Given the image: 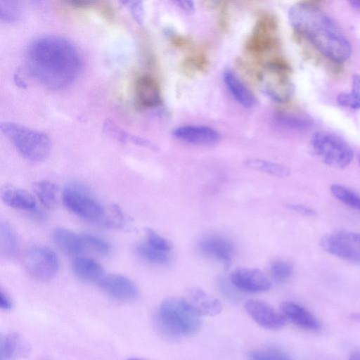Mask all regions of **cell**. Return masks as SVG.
Returning a JSON list of instances; mask_svg holds the SVG:
<instances>
[{
  "mask_svg": "<svg viewBox=\"0 0 360 360\" xmlns=\"http://www.w3.org/2000/svg\"><path fill=\"white\" fill-rule=\"evenodd\" d=\"M200 248L205 255L221 262L226 268L230 266L235 248L229 240L219 236H209L200 241Z\"/></svg>",
  "mask_w": 360,
  "mask_h": 360,
  "instance_id": "16",
  "label": "cell"
},
{
  "mask_svg": "<svg viewBox=\"0 0 360 360\" xmlns=\"http://www.w3.org/2000/svg\"><path fill=\"white\" fill-rule=\"evenodd\" d=\"M182 298L188 307L200 317L218 315L222 309L218 299L199 288H188Z\"/></svg>",
  "mask_w": 360,
  "mask_h": 360,
  "instance_id": "13",
  "label": "cell"
},
{
  "mask_svg": "<svg viewBox=\"0 0 360 360\" xmlns=\"http://www.w3.org/2000/svg\"><path fill=\"white\" fill-rule=\"evenodd\" d=\"M311 146L323 163L334 168H345L353 159L350 146L342 139L330 132H315L311 139Z\"/></svg>",
  "mask_w": 360,
  "mask_h": 360,
  "instance_id": "5",
  "label": "cell"
},
{
  "mask_svg": "<svg viewBox=\"0 0 360 360\" xmlns=\"http://www.w3.org/2000/svg\"><path fill=\"white\" fill-rule=\"evenodd\" d=\"M129 7L135 20L138 23H142L144 18V9L141 1L129 2Z\"/></svg>",
  "mask_w": 360,
  "mask_h": 360,
  "instance_id": "38",
  "label": "cell"
},
{
  "mask_svg": "<svg viewBox=\"0 0 360 360\" xmlns=\"http://www.w3.org/2000/svg\"><path fill=\"white\" fill-rule=\"evenodd\" d=\"M353 319L360 322V314H354L352 315Z\"/></svg>",
  "mask_w": 360,
  "mask_h": 360,
  "instance_id": "45",
  "label": "cell"
},
{
  "mask_svg": "<svg viewBox=\"0 0 360 360\" xmlns=\"http://www.w3.org/2000/svg\"><path fill=\"white\" fill-rule=\"evenodd\" d=\"M275 118L279 124L292 129L305 130L311 125L308 118L296 115L280 113Z\"/></svg>",
  "mask_w": 360,
  "mask_h": 360,
  "instance_id": "31",
  "label": "cell"
},
{
  "mask_svg": "<svg viewBox=\"0 0 360 360\" xmlns=\"http://www.w3.org/2000/svg\"><path fill=\"white\" fill-rule=\"evenodd\" d=\"M338 103L352 109L360 108V75L355 74L352 79L351 90L337 96Z\"/></svg>",
  "mask_w": 360,
  "mask_h": 360,
  "instance_id": "28",
  "label": "cell"
},
{
  "mask_svg": "<svg viewBox=\"0 0 360 360\" xmlns=\"http://www.w3.org/2000/svg\"><path fill=\"white\" fill-rule=\"evenodd\" d=\"M159 332L169 338L190 336L200 330L201 321L182 297H169L160 304L155 316Z\"/></svg>",
  "mask_w": 360,
  "mask_h": 360,
  "instance_id": "3",
  "label": "cell"
},
{
  "mask_svg": "<svg viewBox=\"0 0 360 360\" xmlns=\"http://www.w3.org/2000/svg\"><path fill=\"white\" fill-rule=\"evenodd\" d=\"M230 282L238 290L258 293L269 290L271 283L267 276L255 268H240L230 276Z\"/></svg>",
  "mask_w": 360,
  "mask_h": 360,
  "instance_id": "12",
  "label": "cell"
},
{
  "mask_svg": "<svg viewBox=\"0 0 360 360\" xmlns=\"http://www.w3.org/2000/svg\"><path fill=\"white\" fill-rule=\"evenodd\" d=\"M292 264L284 260H274L270 265V274L272 278L278 283L287 281L292 274Z\"/></svg>",
  "mask_w": 360,
  "mask_h": 360,
  "instance_id": "34",
  "label": "cell"
},
{
  "mask_svg": "<svg viewBox=\"0 0 360 360\" xmlns=\"http://www.w3.org/2000/svg\"><path fill=\"white\" fill-rule=\"evenodd\" d=\"M98 285L107 295L122 302H133L139 296L136 284L130 278L120 274L105 275Z\"/></svg>",
  "mask_w": 360,
  "mask_h": 360,
  "instance_id": "10",
  "label": "cell"
},
{
  "mask_svg": "<svg viewBox=\"0 0 360 360\" xmlns=\"http://www.w3.org/2000/svg\"><path fill=\"white\" fill-rule=\"evenodd\" d=\"M248 360H292L283 351L275 348H261L251 351Z\"/></svg>",
  "mask_w": 360,
  "mask_h": 360,
  "instance_id": "35",
  "label": "cell"
},
{
  "mask_svg": "<svg viewBox=\"0 0 360 360\" xmlns=\"http://www.w3.org/2000/svg\"><path fill=\"white\" fill-rule=\"evenodd\" d=\"M30 75L51 89H61L72 84L82 70V58L77 47L58 35H44L32 40L25 52Z\"/></svg>",
  "mask_w": 360,
  "mask_h": 360,
  "instance_id": "1",
  "label": "cell"
},
{
  "mask_svg": "<svg viewBox=\"0 0 360 360\" xmlns=\"http://www.w3.org/2000/svg\"><path fill=\"white\" fill-rule=\"evenodd\" d=\"M23 266L32 278L39 281H47L57 274L59 261L56 253L50 248L33 246L25 252Z\"/></svg>",
  "mask_w": 360,
  "mask_h": 360,
  "instance_id": "7",
  "label": "cell"
},
{
  "mask_svg": "<svg viewBox=\"0 0 360 360\" xmlns=\"http://www.w3.org/2000/svg\"><path fill=\"white\" fill-rule=\"evenodd\" d=\"M288 208L296 212H298L305 216H312L314 214V210L311 208L300 204H288L286 205Z\"/></svg>",
  "mask_w": 360,
  "mask_h": 360,
  "instance_id": "39",
  "label": "cell"
},
{
  "mask_svg": "<svg viewBox=\"0 0 360 360\" xmlns=\"http://www.w3.org/2000/svg\"><path fill=\"white\" fill-rule=\"evenodd\" d=\"M223 78L226 86L238 103L245 108L255 105L256 100L253 94L234 71L226 69L223 73Z\"/></svg>",
  "mask_w": 360,
  "mask_h": 360,
  "instance_id": "23",
  "label": "cell"
},
{
  "mask_svg": "<svg viewBox=\"0 0 360 360\" xmlns=\"http://www.w3.org/2000/svg\"><path fill=\"white\" fill-rule=\"evenodd\" d=\"M21 9L18 2L13 1H0V18L6 22H15L20 16Z\"/></svg>",
  "mask_w": 360,
  "mask_h": 360,
  "instance_id": "37",
  "label": "cell"
},
{
  "mask_svg": "<svg viewBox=\"0 0 360 360\" xmlns=\"http://www.w3.org/2000/svg\"><path fill=\"white\" fill-rule=\"evenodd\" d=\"M72 269L79 280L86 283H99L105 276L103 266L89 257H76L72 262Z\"/></svg>",
  "mask_w": 360,
  "mask_h": 360,
  "instance_id": "22",
  "label": "cell"
},
{
  "mask_svg": "<svg viewBox=\"0 0 360 360\" xmlns=\"http://www.w3.org/2000/svg\"><path fill=\"white\" fill-rule=\"evenodd\" d=\"M245 167L258 170L277 177H286L290 171L286 166L274 162L257 158H249L244 161Z\"/></svg>",
  "mask_w": 360,
  "mask_h": 360,
  "instance_id": "27",
  "label": "cell"
},
{
  "mask_svg": "<svg viewBox=\"0 0 360 360\" xmlns=\"http://www.w3.org/2000/svg\"><path fill=\"white\" fill-rule=\"evenodd\" d=\"M249 316L261 327L271 330L283 328L286 319L269 304L259 300H249L245 304Z\"/></svg>",
  "mask_w": 360,
  "mask_h": 360,
  "instance_id": "11",
  "label": "cell"
},
{
  "mask_svg": "<svg viewBox=\"0 0 360 360\" xmlns=\"http://www.w3.org/2000/svg\"><path fill=\"white\" fill-rule=\"evenodd\" d=\"M292 27L325 57L335 63L347 60L351 44L335 22L323 10L309 3H299L288 11Z\"/></svg>",
  "mask_w": 360,
  "mask_h": 360,
  "instance_id": "2",
  "label": "cell"
},
{
  "mask_svg": "<svg viewBox=\"0 0 360 360\" xmlns=\"http://www.w3.org/2000/svg\"><path fill=\"white\" fill-rule=\"evenodd\" d=\"M82 237L85 252H91L101 256L108 255L110 252L111 247L104 239L89 233H83Z\"/></svg>",
  "mask_w": 360,
  "mask_h": 360,
  "instance_id": "32",
  "label": "cell"
},
{
  "mask_svg": "<svg viewBox=\"0 0 360 360\" xmlns=\"http://www.w3.org/2000/svg\"><path fill=\"white\" fill-rule=\"evenodd\" d=\"M125 218L120 207L115 204L108 205L101 226L120 229L124 226Z\"/></svg>",
  "mask_w": 360,
  "mask_h": 360,
  "instance_id": "33",
  "label": "cell"
},
{
  "mask_svg": "<svg viewBox=\"0 0 360 360\" xmlns=\"http://www.w3.org/2000/svg\"><path fill=\"white\" fill-rule=\"evenodd\" d=\"M2 201L8 206L25 211H35L36 200L28 191L12 185H4L1 188Z\"/></svg>",
  "mask_w": 360,
  "mask_h": 360,
  "instance_id": "21",
  "label": "cell"
},
{
  "mask_svg": "<svg viewBox=\"0 0 360 360\" xmlns=\"http://www.w3.org/2000/svg\"><path fill=\"white\" fill-rule=\"evenodd\" d=\"M0 128L17 151L32 162L46 160L51 149V139L45 133L11 122H1Z\"/></svg>",
  "mask_w": 360,
  "mask_h": 360,
  "instance_id": "4",
  "label": "cell"
},
{
  "mask_svg": "<svg viewBox=\"0 0 360 360\" xmlns=\"http://www.w3.org/2000/svg\"><path fill=\"white\" fill-rule=\"evenodd\" d=\"M173 136L181 141L198 146H212L220 140L219 133L204 125H184L175 128Z\"/></svg>",
  "mask_w": 360,
  "mask_h": 360,
  "instance_id": "14",
  "label": "cell"
},
{
  "mask_svg": "<svg viewBox=\"0 0 360 360\" xmlns=\"http://www.w3.org/2000/svg\"><path fill=\"white\" fill-rule=\"evenodd\" d=\"M30 347L22 337L15 332L1 335L0 338V360H19L26 357Z\"/></svg>",
  "mask_w": 360,
  "mask_h": 360,
  "instance_id": "19",
  "label": "cell"
},
{
  "mask_svg": "<svg viewBox=\"0 0 360 360\" xmlns=\"http://www.w3.org/2000/svg\"><path fill=\"white\" fill-rule=\"evenodd\" d=\"M287 64L281 61L271 63L261 77L262 91L277 103H284L292 96L294 87Z\"/></svg>",
  "mask_w": 360,
  "mask_h": 360,
  "instance_id": "6",
  "label": "cell"
},
{
  "mask_svg": "<svg viewBox=\"0 0 360 360\" xmlns=\"http://www.w3.org/2000/svg\"><path fill=\"white\" fill-rule=\"evenodd\" d=\"M33 192L40 203L47 209H52L56 202L57 186L51 181L41 180L32 184Z\"/></svg>",
  "mask_w": 360,
  "mask_h": 360,
  "instance_id": "26",
  "label": "cell"
},
{
  "mask_svg": "<svg viewBox=\"0 0 360 360\" xmlns=\"http://www.w3.org/2000/svg\"><path fill=\"white\" fill-rule=\"evenodd\" d=\"M281 312L286 319L307 330L317 331L321 328L318 319L302 305L285 301L281 304Z\"/></svg>",
  "mask_w": 360,
  "mask_h": 360,
  "instance_id": "18",
  "label": "cell"
},
{
  "mask_svg": "<svg viewBox=\"0 0 360 360\" xmlns=\"http://www.w3.org/2000/svg\"><path fill=\"white\" fill-rule=\"evenodd\" d=\"M146 243L151 247L158 250L169 252L172 245L169 240L159 235L155 231L150 228L145 229Z\"/></svg>",
  "mask_w": 360,
  "mask_h": 360,
  "instance_id": "36",
  "label": "cell"
},
{
  "mask_svg": "<svg viewBox=\"0 0 360 360\" xmlns=\"http://www.w3.org/2000/svg\"><path fill=\"white\" fill-rule=\"evenodd\" d=\"M63 202L70 212L89 221L102 224L107 207L75 187L65 188Z\"/></svg>",
  "mask_w": 360,
  "mask_h": 360,
  "instance_id": "8",
  "label": "cell"
},
{
  "mask_svg": "<svg viewBox=\"0 0 360 360\" xmlns=\"http://www.w3.org/2000/svg\"><path fill=\"white\" fill-rule=\"evenodd\" d=\"M321 246L333 255L360 263V233L338 231L328 233L321 239Z\"/></svg>",
  "mask_w": 360,
  "mask_h": 360,
  "instance_id": "9",
  "label": "cell"
},
{
  "mask_svg": "<svg viewBox=\"0 0 360 360\" xmlns=\"http://www.w3.org/2000/svg\"><path fill=\"white\" fill-rule=\"evenodd\" d=\"M13 302L10 296L2 289L0 290V307L2 310L10 311L13 309Z\"/></svg>",
  "mask_w": 360,
  "mask_h": 360,
  "instance_id": "40",
  "label": "cell"
},
{
  "mask_svg": "<svg viewBox=\"0 0 360 360\" xmlns=\"http://www.w3.org/2000/svg\"><path fill=\"white\" fill-rule=\"evenodd\" d=\"M52 240L56 247L70 256H77L85 252L82 234L65 228H56L52 232Z\"/></svg>",
  "mask_w": 360,
  "mask_h": 360,
  "instance_id": "20",
  "label": "cell"
},
{
  "mask_svg": "<svg viewBox=\"0 0 360 360\" xmlns=\"http://www.w3.org/2000/svg\"><path fill=\"white\" fill-rule=\"evenodd\" d=\"M103 129L106 134L122 142H129L142 146L153 151L160 150L158 146L150 140L132 135L117 126L110 120H106L103 124Z\"/></svg>",
  "mask_w": 360,
  "mask_h": 360,
  "instance_id": "24",
  "label": "cell"
},
{
  "mask_svg": "<svg viewBox=\"0 0 360 360\" xmlns=\"http://www.w3.org/2000/svg\"><path fill=\"white\" fill-rule=\"evenodd\" d=\"M349 360H360V353L352 354L349 356Z\"/></svg>",
  "mask_w": 360,
  "mask_h": 360,
  "instance_id": "44",
  "label": "cell"
},
{
  "mask_svg": "<svg viewBox=\"0 0 360 360\" xmlns=\"http://www.w3.org/2000/svg\"><path fill=\"white\" fill-rule=\"evenodd\" d=\"M127 360H142V359H139V358L131 357V358L127 359Z\"/></svg>",
  "mask_w": 360,
  "mask_h": 360,
  "instance_id": "46",
  "label": "cell"
},
{
  "mask_svg": "<svg viewBox=\"0 0 360 360\" xmlns=\"http://www.w3.org/2000/svg\"><path fill=\"white\" fill-rule=\"evenodd\" d=\"M135 96L138 103L146 108H155L162 103L161 91L158 82L150 76H139L135 82Z\"/></svg>",
  "mask_w": 360,
  "mask_h": 360,
  "instance_id": "17",
  "label": "cell"
},
{
  "mask_svg": "<svg viewBox=\"0 0 360 360\" xmlns=\"http://www.w3.org/2000/svg\"><path fill=\"white\" fill-rule=\"evenodd\" d=\"M332 195L342 203L360 211V195L340 184L330 186Z\"/></svg>",
  "mask_w": 360,
  "mask_h": 360,
  "instance_id": "30",
  "label": "cell"
},
{
  "mask_svg": "<svg viewBox=\"0 0 360 360\" xmlns=\"http://www.w3.org/2000/svg\"><path fill=\"white\" fill-rule=\"evenodd\" d=\"M174 4L180 9L187 13H192L195 11V4L190 0L174 1Z\"/></svg>",
  "mask_w": 360,
  "mask_h": 360,
  "instance_id": "41",
  "label": "cell"
},
{
  "mask_svg": "<svg viewBox=\"0 0 360 360\" xmlns=\"http://www.w3.org/2000/svg\"><path fill=\"white\" fill-rule=\"evenodd\" d=\"M221 288L222 289L221 290H223V292L226 295V296H232L233 297H236L235 290L230 287L229 283L227 285V283L222 282L221 283Z\"/></svg>",
  "mask_w": 360,
  "mask_h": 360,
  "instance_id": "42",
  "label": "cell"
},
{
  "mask_svg": "<svg viewBox=\"0 0 360 360\" xmlns=\"http://www.w3.org/2000/svg\"><path fill=\"white\" fill-rule=\"evenodd\" d=\"M19 249L18 238L12 227L6 221L0 223V253L6 257L16 255Z\"/></svg>",
  "mask_w": 360,
  "mask_h": 360,
  "instance_id": "25",
  "label": "cell"
},
{
  "mask_svg": "<svg viewBox=\"0 0 360 360\" xmlns=\"http://www.w3.org/2000/svg\"><path fill=\"white\" fill-rule=\"evenodd\" d=\"M349 4L356 8H360V0H352L349 1Z\"/></svg>",
  "mask_w": 360,
  "mask_h": 360,
  "instance_id": "43",
  "label": "cell"
},
{
  "mask_svg": "<svg viewBox=\"0 0 360 360\" xmlns=\"http://www.w3.org/2000/svg\"><path fill=\"white\" fill-rule=\"evenodd\" d=\"M137 255L143 259L156 264H165L169 261V252L154 248L146 242L136 246Z\"/></svg>",
  "mask_w": 360,
  "mask_h": 360,
  "instance_id": "29",
  "label": "cell"
},
{
  "mask_svg": "<svg viewBox=\"0 0 360 360\" xmlns=\"http://www.w3.org/2000/svg\"><path fill=\"white\" fill-rule=\"evenodd\" d=\"M276 22L269 17H263L256 23L248 42V49L261 53L271 49L276 43Z\"/></svg>",
  "mask_w": 360,
  "mask_h": 360,
  "instance_id": "15",
  "label": "cell"
},
{
  "mask_svg": "<svg viewBox=\"0 0 360 360\" xmlns=\"http://www.w3.org/2000/svg\"><path fill=\"white\" fill-rule=\"evenodd\" d=\"M359 165H360V157L359 158Z\"/></svg>",
  "mask_w": 360,
  "mask_h": 360,
  "instance_id": "47",
  "label": "cell"
}]
</instances>
